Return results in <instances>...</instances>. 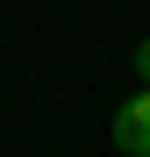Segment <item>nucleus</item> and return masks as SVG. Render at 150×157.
I'll return each mask as SVG.
<instances>
[{"label":"nucleus","instance_id":"1","mask_svg":"<svg viewBox=\"0 0 150 157\" xmlns=\"http://www.w3.org/2000/svg\"><path fill=\"white\" fill-rule=\"evenodd\" d=\"M114 150L121 157H150V86H136L129 107L114 114Z\"/></svg>","mask_w":150,"mask_h":157},{"label":"nucleus","instance_id":"2","mask_svg":"<svg viewBox=\"0 0 150 157\" xmlns=\"http://www.w3.org/2000/svg\"><path fill=\"white\" fill-rule=\"evenodd\" d=\"M129 57H136V86H150V36H143V43L129 50Z\"/></svg>","mask_w":150,"mask_h":157}]
</instances>
